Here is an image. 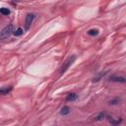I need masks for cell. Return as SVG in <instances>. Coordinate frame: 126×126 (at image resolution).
Returning a JSON list of instances; mask_svg holds the SVG:
<instances>
[{
  "mask_svg": "<svg viewBox=\"0 0 126 126\" xmlns=\"http://www.w3.org/2000/svg\"><path fill=\"white\" fill-rule=\"evenodd\" d=\"M24 32H25V30H24L23 28H17V29L14 31V34H15L16 36H21V35L24 33Z\"/></svg>",
  "mask_w": 126,
  "mask_h": 126,
  "instance_id": "9c48e42d",
  "label": "cell"
},
{
  "mask_svg": "<svg viewBox=\"0 0 126 126\" xmlns=\"http://www.w3.org/2000/svg\"><path fill=\"white\" fill-rule=\"evenodd\" d=\"M103 118H107V115L104 113V112H100V113H98L95 117H94V120H102Z\"/></svg>",
  "mask_w": 126,
  "mask_h": 126,
  "instance_id": "7c38bea8",
  "label": "cell"
},
{
  "mask_svg": "<svg viewBox=\"0 0 126 126\" xmlns=\"http://www.w3.org/2000/svg\"><path fill=\"white\" fill-rule=\"evenodd\" d=\"M34 19H35V15L32 14V13H30V14H28L26 16V20H25V28H26V30L30 29V27L33 23Z\"/></svg>",
  "mask_w": 126,
  "mask_h": 126,
  "instance_id": "3957f363",
  "label": "cell"
},
{
  "mask_svg": "<svg viewBox=\"0 0 126 126\" xmlns=\"http://www.w3.org/2000/svg\"><path fill=\"white\" fill-rule=\"evenodd\" d=\"M12 91V86H9V87H6V88H2L1 90H0V93H1V94H8L10 92Z\"/></svg>",
  "mask_w": 126,
  "mask_h": 126,
  "instance_id": "52a82bcc",
  "label": "cell"
},
{
  "mask_svg": "<svg viewBox=\"0 0 126 126\" xmlns=\"http://www.w3.org/2000/svg\"><path fill=\"white\" fill-rule=\"evenodd\" d=\"M14 26L12 24L10 25H7L6 27H4L0 32V36L2 39H5V38H8L12 33H14Z\"/></svg>",
  "mask_w": 126,
  "mask_h": 126,
  "instance_id": "6da1fadb",
  "label": "cell"
},
{
  "mask_svg": "<svg viewBox=\"0 0 126 126\" xmlns=\"http://www.w3.org/2000/svg\"><path fill=\"white\" fill-rule=\"evenodd\" d=\"M15 1H18V0H15Z\"/></svg>",
  "mask_w": 126,
  "mask_h": 126,
  "instance_id": "4fadbf2b",
  "label": "cell"
},
{
  "mask_svg": "<svg viewBox=\"0 0 126 126\" xmlns=\"http://www.w3.org/2000/svg\"><path fill=\"white\" fill-rule=\"evenodd\" d=\"M99 33V31L97 29H91L89 32H88V34L89 35H92V36H94V35H97Z\"/></svg>",
  "mask_w": 126,
  "mask_h": 126,
  "instance_id": "8fae6325",
  "label": "cell"
},
{
  "mask_svg": "<svg viewBox=\"0 0 126 126\" xmlns=\"http://www.w3.org/2000/svg\"><path fill=\"white\" fill-rule=\"evenodd\" d=\"M78 98V94L76 93H70L69 94H67L66 96V100L67 101H74Z\"/></svg>",
  "mask_w": 126,
  "mask_h": 126,
  "instance_id": "5b68a950",
  "label": "cell"
},
{
  "mask_svg": "<svg viewBox=\"0 0 126 126\" xmlns=\"http://www.w3.org/2000/svg\"><path fill=\"white\" fill-rule=\"evenodd\" d=\"M70 112H71V108H70L69 106H63V107L60 109V114L63 115V116L68 115Z\"/></svg>",
  "mask_w": 126,
  "mask_h": 126,
  "instance_id": "8992f818",
  "label": "cell"
},
{
  "mask_svg": "<svg viewBox=\"0 0 126 126\" xmlns=\"http://www.w3.org/2000/svg\"><path fill=\"white\" fill-rule=\"evenodd\" d=\"M75 60H76V56H75V55L70 56V57L63 63V65H62V67H61V69H60V75H63V74L69 69V67L74 63Z\"/></svg>",
  "mask_w": 126,
  "mask_h": 126,
  "instance_id": "7a4b0ae2",
  "label": "cell"
},
{
  "mask_svg": "<svg viewBox=\"0 0 126 126\" xmlns=\"http://www.w3.org/2000/svg\"><path fill=\"white\" fill-rule=\"evenodd\" d=\"M106 74H107V71H104L103 73H102V72H101V73H99V74H98V76H96V77L93 80V82H94H94H98V81H99L101 78H103Z\"/></svg>",
  "mask_w": 126,
  "mask_h": 126,
  "instance_id": "30bf717a",
  "label": "cell"
},
{
  "mask_svg": "<svg viewBox=\"0 0 126 126\" xmlns=\"http://www.w3.org/2000/svg\"><path fill=\"white\" fill-rule=\"evenodd\" d=\"M109 81L110 82H115V83H126V77L113 75V76L109 77Z\"/></svg>",
  "mask_w": 126,
  "mask_h": 126,
  "instance_id": "277c9868",
  "label": "cell"
},
{
  "mask_svg": "<svg viewBox=\"0 0 126 126\" xmlns=\"http://www.w3.org/2000/svg\"><path fill=\"white\" fill-rule=\"evenodd\" d=\"M0 13L3 15V16H9L11 14V11L9 8H6V7H3L0 9Z\"/></svg>",
  "mask_w": 126,
  "mask_h": 126,
  "instance_id": "ba28073f",
  "label": "cell"
}]
</instances>
